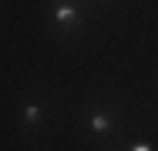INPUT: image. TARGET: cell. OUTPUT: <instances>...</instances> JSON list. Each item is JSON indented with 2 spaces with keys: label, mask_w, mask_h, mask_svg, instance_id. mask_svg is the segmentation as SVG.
<instances>
[{
  "label": "cell",
  "mask_w": 158,
  "mask_h": 151,
  "mask_svg": "<svg viewBox=\"0 0 158 151\" xmlns=\"http://www.w3.org/2000/svg\"><path fill=\"white\" fill-rule=\"evenodd\" d=\"M88 131L94 138H114V111L111 108H88Z\"/></svg>",
  "instance_id": "cell-2"
},
{
  "label": "cell",
  "mask_w": 158,
  "mask_h": 151,
  "mask_svg": "<svg viewBox=\"0 0 158 151\" xmlns=\"http://www.w3.org/2000/svg\"><path fill=\"white\" fill-rule=\"evenodd\" d=\"M125 151H155V145H148V141H131Z\"/></svg>",
  "instance_id": "cell-4"
},
{
  "label": "cell",
  "mask_w": 158,
  "mask_h": 151,
  "mask_svg": "<svg viewBox=\"0 0 158 151\" xmlns=\"http://www.w3.org/2000/svg\"><path fill=\"white\" fill-rule=\"evenodd\" d=\"M51 24L57 34H74L84 24V3L81 0H51Z\"/></svg>",
  "instance_id": "cell-1"
},
{
  "label": "cell",
  "mask_w": 158,
  "mask_h": 151,
  "mask_svg": "<svg viewBox=\"0 0 158 151\" xmlns=\"http://www.w3.org/2000/svg\"><path fill=\"white\" fill-rule=\"evenodd\" d=\"M40 118H44V104L40 101H27L20 108V128H37Z\"/></svg>",
  "instance_id": "cell-3"
}]
</instances>
